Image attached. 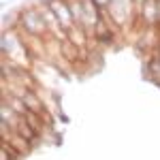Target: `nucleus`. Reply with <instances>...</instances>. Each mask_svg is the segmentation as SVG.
Returning a JSON list of instances; mask_svg holds the SVG:
<instances>
[{
    "mask_svg": "<svg viewBox=\"0 0 160 160\" xmlns=\"http://www.w3.org/2000/svg\"><path fill=\"white\" fill-rule=\"evenodd\" d=\"M2 56L4 58H9L11 62H15L17 66H22V68H30V51L26 47L24 41H19V37L11 32V30H7L4 32V41H2Z\"/></svg>",
    "mask_w": 160,
    "mask_h": 160,
    "instance_id": "nucleus-1",
    "label": "nucleus"
},
{
    "mask_svg": "<svg viewBox=\"0 0 160 160\" xmlns=\"http://www.w3.org/2000/svg\"><path fill=\"white\" fill-rule=\"evenodd\" d=\"M107 13L118 28H128L137 15L135 0H111L107 7Z\"/></svg>",
    "mask_w": 160,
    "mask_h": 160,
    "instance_id": "nucleus-2",
    "label": "nucleus"
},
{
    "mask_svg": "<svg viewBox=\"0 0 160 160\" xmlns=\"http://www.w3.org/2000/svg\"><path fill=\"white\" fill-rule=\"evenodd\" d=\"M19 24H22V28H24L28 34H32V37L45 38L49 34V30H47V26L43 22L38 9H26V11L19 15Z\"/></svg>",
    "mask_w": 160,
    "mask_h": 160,
    "instance_id": "nucleus-3",
    "label": "nucleus"
},
{
    "mask_svg": "<svg viewBox=\"0 0 160 160\" xmlns=\"http://www.w3.org/2000/svg\"><path fill=\"white\" fill-rule=\"evenodd\" d=\"M49 7H51V11L56 13L60 26L68 32V30L75 26L73 13H71V7H68V0H49Z\"/></svg>",
    "mask_w": 160,
    "mask_h": 160,
    "instance_id": "nucleus-4",
    "label": "nucleus"
},
{
    "mask_svg": "<svg viewBox=\"0 0 160 160\" xmlns=\"http://www.w3.org/2000/svg\"><path fill=\"white\" fill-rule=\"evenodd\" d=\"M137 15L141 17V22L148 28H154V26L158 24V0H145L137 9Z\"/></svg>",
    "mask_w": 160,
    "mask_h": 160,
    "instance_id": "nucleus-5",
    "label": "nucleus"
},
{
    "mask_svg": "<svg viewBox=\"0 0 160 160\" xmlns=\"http://www.w3.org/2000/svg\"><path fill=\"white\" fill-rule=\"evenodd\" d=\"M66 34H68V41H71L73 45H77L79 49H86V47H88L90 34H88V32L83 30V28H81V26H73V28H71Z\"/></svg>",
    "mask_w": 160,
    "mask_h": 160,
    "instance_id": "nucleus-6",
    "label": "nucleus"
},
{
    "mask_svg": "<svg viewBox=\"0 0 160 160\" xmlns=\"http://www.w3.org/2000/svg\"><path fill=\"white\" fill-rule=\"evenodd\" d=\"M22 100L26 102V107L32 111V113H37V115H41V118H45V107H43V100L38 98L32 90H28V92H26V96Z\"/></svg>",
    "mask_w": 160,
    "mask_h": 160,
    "instance_id": "nucleus-7",
    "label": "nucleus"
},
{
    "mask_svg": "<svg viewBox=\"0 0 160 160\" xmlns=\"http://www.w3.org/2000/svg\"><path fill=\"white\" fill-rule=\"evenodd\" d=\"M149 75H152V79L160 81V51H158V47L149 53Z\"/></svg>",
    "mask_w": 160,
    "mask_h": 160,
    "instance_id": "nucleus-8",
    "label": "nucleus"
},
{
    "mask_svg": "<svg viewBox=\"0 0 160 160\" xmlns=\"http://www.w3.org/2000/svg\"><path fill=\"white\" fill-rule=\"evenodd\" d=\"M109 2H111V0H94V4L98 7V11H100V9H107V7H109Z\"/></svg>",
    "mask_w": 160,
    "mask_h": 160,
    "instance_id": "nucleus-9",
    "label": "nucleus"
},
{
    "mask_svg": "<svg viewBox=\"0 0 160 160\" xmlns=\"http://www.w3.org/2000/svg\"><path fill=\"white\" fill-rule=\"evenodd\" d=\"M158 24H160V0H158Z\"/></svg>",
    "mask_w": 160,
    "mask_h": 160,
    "instance_id": "nucleus-10",
    "label": "nucleus"
}]
</instances>
